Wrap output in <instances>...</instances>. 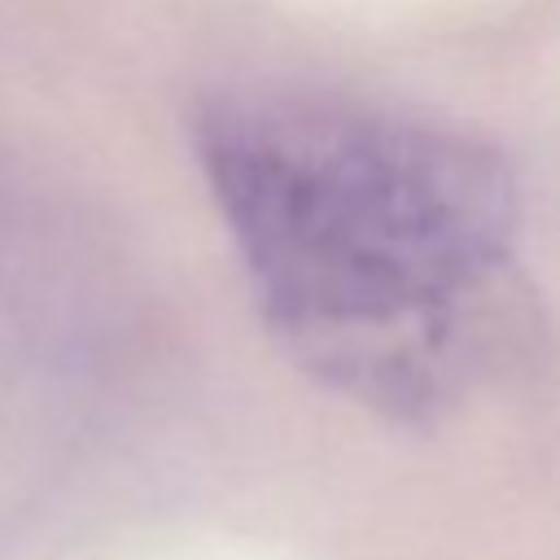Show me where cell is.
I'll return each instance as SVG.
<instances>
[{
  "label": "cell",
  "instance_id": "cell-1",
  "mask_svg": "<svg viewBox=\"0 0 560 560\" xmlns=\"http://www.w3.org/2000/svg\"><path fill=\"white\" fill-rule=\"evenodd\" d=\"M192 140L262 328L315 385L429 424L525 363L521 188L490 140L328 88L219 96Z\"/></svg>",
  "mask_w": 560,
  "mask_h": 560
}]
</instances>
